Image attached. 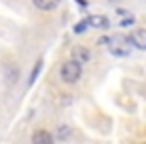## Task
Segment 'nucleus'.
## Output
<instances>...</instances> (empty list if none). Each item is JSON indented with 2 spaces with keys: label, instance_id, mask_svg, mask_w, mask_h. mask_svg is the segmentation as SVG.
I'll list each match as a JSON object with an SVG mask.
<instances>
[{
  "label": "nucleus",
  "instance_id": "1",
  "mask_svg": "<svg viewBox=\"0 0 146 144\" xmlns=\"http://www.w3.org/2000/svg\"><path fill=\"white\" fill-rule=\"evenodd\" d=\"M100 42H106L108 44V50L114 54V56H128L130 54V38H124V36H110V38H102Z\"/></svg>",
  "mask_w": 146,
  "mask_h": 144
},
{
  "label": "nucleus",
  "instance_id": "2",
  "mask_svg": "<svg viewBox=\"0 0 146 144\" xmlns=\"http://www.w3.org/2000/svg\"><path fill=\"white\" fill-rule=\"evenodd\" d=\"M60 76H62V80L68 82V84L78 82L80 76H82V64H78L76 60H68V62H64L62 68H60Z\"/></svg>",
  "mask_w": 146,
  "mask_h": 144
},
{
  "label": "nucleus",
  "instance_id": "3",
  "mask_svg": "<svg viewBox=\"0 0 146 144\" xmlns=\"http://www.w3.org/2000/svg\"><path fill=\"white\" fill-rule=\"evenodd\" d=\"M130 42L140 48V50H146V28H136L130 32Z\"/></svg>",
  "mask_w": 146,
  "mask_h": 144
},
{
  "label": "nucleus",
  "instance_id": "4",
  "mask_svg": "<svg viewBox=\"0 0 146 144\" xmlns=\"http://www.w3.org/2000/svg\"><path fill=\"white\" fill-rule=\"evenodd\" d=\"M90 58H92V54H90V50H88L86 46H76V48H72V60H76L78 64H86Z\"/></svg>",
  "mask_w": 146,
  "mask_h": 144
},
{
  "label": "nucleus",
  "instance_id": "5",
  "mask_svg": "<svg viewBox=\"0 0 146 144\" xmlns=\"http://www.w3.org/2000/svg\"><path fill=\"white\" fill-rule=\"evenodd\" d=\"M86 22L92 28H108V24H110L108 16H102V14H92V16L86 18Z\"/></svg>",
  "mask_w": 146,
  "mask_h": 144
},
{
  "label": "nucleus",
  "instance_id": "6",
  "mask_svg": "<svg viewBox=\"0 0 146 144\" xmlns=\"http://www.w3.org/2000/svg\"><path fill=\"white\" fill-rule=\"evenodd\" d=\"M32 144H54V138L48 130H36L32 134Z\"/></svg>",
  "mask_w": 146,
  "mask_h": 144
},
{
  "label": "nucleus",
  "instance_id": "7",
  "mask_svg": "<svg viewBox=\"0 0 146 144\" xmlns=\"http://www.w3.org/2000/svg\"><path fill=\"white\" fill-rule=\"evenodd\" d=\"M32 4H34L38 10L50 12V10H56V8L60 6V0H32Z\"/></svg>",
  "mask_w": 146,
  "mask_h": 144
},
{
  "label": "nucleus",
  "instance_id": "8",
  "mask_svg": "<svg viewBox=\"0 0 146 144\" xmlns=\"http://www.w3.org/2000/svg\"><path fill=\"white\" fill-rule=\"evenodd\" d=\"M40 66H42V60H38V62H36V66H34V70H32V74H30L28 84H32V82L36 80V76H38V72H40Z\"/></svg>",
  "mask_w": 146,
  "mask_h": 144
},
{
  "label": "nucleus",
  "instance_id": "9",
  "mask_svg": "<svg viewBox=\"0 0 146 144\" xmlns=\"http://www.w3.org/2000/svg\"><path fill=\"white\" fill-rule=\"evenodd\" d=\"M68 136H70V128H68V126H60V128H58V138L64 140V138H68Z\"/></svg>",
  "mask_w": 146,
  "mask_h": 144
},
{
  "label": "nucleus",
  "instance_id": "10",
  "mask_svg": "<svg viewBox=\"0 0 146 144\" xmlns=\"http://www.w3.org/2000/svg\"><path fill=\"white\" fill-rule=\"evenodd\" d=\"M86 26H88V22H86V20H82V22H78V24L74 26V32H76V34H82V32L86 30Z\"/></svg>",
  "mask_w": 146,
  "mask_h": 144
},
{
  "label": "nucleus",
  "instance_id": "11",
  "mask_svg": "<svg viewBox=\"0 0 146 144\" xmlns=\"http://www.w3.org/2000/svg\"><path fill=\"white\" fill-rule=\"evenodd\" d=\"M134 22V16H128L126 20H120V26H128V24H132Z\"/></svg>",
  "mask_w": 146,
  "mask_h": 144
},
{
  "label": "nucleus",
  "instance_id": "12",
  "mask_svg": "<svg viewBox=\"0 0 146 144\" xmlns=\"http://www.w3.org/2000/svg\"><path fill=\"white\" fill-rule=\"evenodd\" d=\"M144 144H146V142H144Z\"/></svg>",
  "mask_w": 146,
  "mask_h": 144
}]
</instances>
